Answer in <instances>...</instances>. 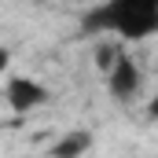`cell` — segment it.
<instances>
[{
    "instance_id": "obj_3",
    "label": "cell",
    "mask_w": 158,
    "mask_h": 158,
    "mask_svg": "<svg viewBox=\"0 0 158 158\" xmlns=\"http://www.w3.org/2000/svg\"><path fill=\"white\" fill-rule=\"evenodd\" d=\"M48 85L37 77H7V85H4V103L15 110V114H30V110H37V107H44L48 103Z\"/></svg>"
},
{
    "instance_id": "obj_6",
    "label": "cell",
    "mask_w": 158,
    "mask_h": 158,
    "mask_svg": "<svg viewBox=\"0 0 158 158\" xmlns=\"http://www.w3.org/2000/svg\"><path fill=\"white\" fill-rule=\"evenodd\" d=\"M7 63H11V52H7V48H0V70H7Z\"/></svg>"
},
{
    "instance_id": "obj_4",
    "label": "cell",
    "mask_w": 158,
    "mask_h": 158,
    "mask_svg": "<svg viewBox=\"0 0 158 158\" xmlns=\"http://www.w3.org/2000/svg\"><path fill=\"white\" fill-rule=\"evenodd\" d=\"M88 147H92V132L88 129H74V132L55 140L52 158H81V155H88Z\"/></svg>"
},
{
    "instance_id": "obj_1",
    "label": "cell",
    "mask_w": 158,
    "mask_h": 158,
    "mask_svg": "<svg viewBox=\"0 0 158 158\" xmlns=\"http://www.w3.org/2000/svg\"><path fill=\"white\" fill-rule=\"evenodd\" d=\"M85 30L110 33L118 44L147 40L158 33V0H107L85 15Z\"/></svg>"
},
{
    "instance_id": "obj_2",
    "label": "cell",
    "mask_w": 158,
    "mask_h": 158,
    "mask_svg": "<svg viewBox=\"0 0 158 158\" xmlns=\"http://www.w3.org/2000/svg\"><path fill=\"white\" fill-rule=\"evenodd\" d=\"M103 74H107V96H110L114 103L129 107V103L140 99V92H143V74H140V63H136L125 48L114 55V63H110Z\"/></svg>"
},
{
    "instance_id": "obj_5",
    "label": "cell",
    "mask_w": 158,
    "mask_h": 158,
    "mask_svg": "<svg viewBox=\"0 0 158 158\" xmlns=\"http://www.w3.org/2000/svg\"><path fill=\"white\" fill-rule=\"evenodd\" d=\"M147 118L158 121V85H155V92H151V99H147Z\"/></svg>"
}]
</instances>
